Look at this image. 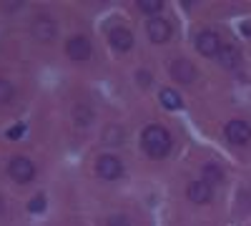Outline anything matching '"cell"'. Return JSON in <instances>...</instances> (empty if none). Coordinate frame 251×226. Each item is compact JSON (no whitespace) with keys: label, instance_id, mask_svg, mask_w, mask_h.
Masks as SVG:
<instances>
[{"label":"cell","instance_id":"5bb4252c","mask_svg":"<svg viewBox=\"0 0 251 226\" xmlns=\"http://www.w3.org/2000/svg\"><path fill=\"white\" fill-rule=\"evenodd\" d=\"M158 98H161L163 108H169V111H176V108H181V96H178L174 88H163Z\"/></svg>","mask_w":251,"mask_h":226},{"label":"cell","instance_id":"2e32d148","mask_svg":"<svg viewBox=\"0 0 251 226\" xmlns=\"http://www.w3.org/2000/svg\"><path fill=\"white\" fill-rule=\"evenodd\" d=\"M10 98H13V86L8 80H0V103H10Z\"/></svg>","mask_w":251,"mask_h":226},{"label":"cell","instance_id":"ffe728a7","mask_svg":"<svg viewBox=\"0 0 251 226\" xmlns=\"http://www.w3.org/2000/svg\"><path fill=\"white\" fill-rule=\"evenodd\" d=\"M149 80H151V75L146 73V71H143V73H138V83H141V86H149Z\"/></svg>","mask_w":251,"mask_h":226},{"label":"cell","instance_id":"ac0fdd59","mask_svg":"<svg viewBox=\"0 0 251 226\" xmlns=\"http://www.w3.org/2000/svg\"><path fill=\"white\" fill-rule=\"evenodd\" d=\"M108 226H131V224H128V219H126V216H111L108 219Z\"/></svg>","mask_w":251,"mask_h":226},{"label":"cell","instance_id":"277c9868","mask_svg":"<svg viewBox=\"0 0 251 226\" xmlns=\"http://www.w3.org/2000/svg\"><path fill=\"white\" fill-rule=\"evenodd\" d=\"M96 171H98V176H100V178H106V181H116V178H121V174H123V163H121V158H116V156L106 153V156H100V158H98Z\"/></svg>","mask_w":251,"mask_h":226},{"label":"cell","instance_id":"52a82bcc","mask_svg":"<svg viewBox=\"0 0 251 226\" xmlns=\"http://www.w3.org/2000/svg\"><path fill=\"white\" fill-rule=\"evenodd\" d=\"M66 53H68L71 60H75V63L88 60V58H91V43H88V38H83V35L71 38L68 43H66Z\"/></svg>","mask_w":251,"mask_h":226},{"label":"cell","instance_id":"5b68a950","mask_svg":"<svg viewBox=\"0 0 251 226\" xmlns=\"http://www.w3.org/2000/svg\"><path fill=\"white\" fill-rule=\"evenodd\" d=\"M221 46H224L221 38H219L214 30H203V33H199V38H196V50H199L201 55H206V58L219 55Z\"/></svg>","mask_w":251,"mask_h":226},{"label":"cell","instance_id":"ba28073f","mask_svg":"<svg viewBox=\"0 0 251 226\" xmlns=\"http://www.w3.org/2000/svg\"><path fill=\"white\" fill-rule=\"evenodd\" d=\"M146 30H149L151 43H158V46L171 38V23L163 20V18H151L149 23H146Z\"/></svg>","mask_w":251,"mask_h":226},{"label":"cell","instance_id":"8992f818","mask_svg":"<svg viewBox=\"0 0 251 226\" xmlns=\"http://www.w3.org/2000/svg\"><path fill=\"white\" fill-rule=\"evenodd\" d=\"M226 138H228V143H234V146H244L251 138V126L246 121H228L226 123Z\"/></svg>","mask_w":251,"mask_h":226},{"label":"cell","instance_id":"7a4b0ae2","mask_svg":"<svg viewBox=\"0 0 251 226\" xmlns=\"http://www.w3.org/2000/svg\"><path fill=\"white\" fill-rule=\"evenodd\" d=\"M8 174H10V178H13L15 183H28V181H33V176H35V166H33L30 158L18 156V158L10 161Z\"/></svg>","mask_w":251,"mask_h":226},{"label":"cell","instance_id":"d6986e66","mask_svg":"<svg viewBox=\"0 0 251 226\" xmlns=\"http://www.w3.org/2000/svg\"><path fill=\"white\" fill-rule=\"evenodd\" d=\"M25 133V126H13L10 131H8V138H20Z\"/></svg>","mask_w":251,"mask_h":226},{"label":"cell","instance_id":"7402d4cb","mask_svg":"<svg viewBox=\"0 0 251 226\" xmlns=\"http://www.w3.org/2000/svg\"><path fill=\"white\" fill-rule=\"evenodd\" d=\"M0 214H3V199H0Z\"/></svg>","mask_w":251,"mask_h":226},{"label":"cell","instance_id":"7c38bea8","mask_svg":"<svg viewBox=\"0 0 251 226\" xmlns=\"http://www.w3.org/2000/svg\"><path fill=\"white\" fill-rule=\"evenodd\" d=\"M216 60H219L221 68L234 71V68H239V63H241V50L234 48V46H226V43H224L221 50H219V55H216Z\"/></svg>","mask_w":251,"mask_h":226},{"label":"cell","instance_id":"9a60e30c","mask_svg":"<svg viewBox=\"0 0 251 226\" xmlns=\"http://www.w3.org/2000/svg\"><path fill=\"white\" fill-rule=\"evenodd\" d=\"M138 8L146 15H156V13L163 10V3H161V0H138Z\"/></svg>","mask_w":251,"mask_h":226},{"label":"cell","instance_id":"e0dca14e","mask_svg":"<svg viewBox=\"0 0 251 226\" xmlns=\"http://www.w3.org/2000/svg\"><path fill=\"white\" fill-rule=\"evenodd\" d=\"M28 209H30L33 214H35V211H43V209H46V199H43V196H35V199L30 201Z\"/></svg>","mask_w":251,"mask_h":226},{"label":"cell","instance_id":"8fae6325","mask_svg":"<svg viewBox=\"0 0 251 226\" xmlns=\"http://www.w3.org/2000/svg\"><path fill=\"white\" fill-rule=\"evenodd\" d=\"M108 40H111V46L116 48V50H121V53H126V50H131L133 48V33L128 30V28H113L111 33H108Z\"/></svg>","mask_w":251,"mask_h":226},{"label":"cell","instance_id":"44dd1931","mask_svg":"<svg viewBox=\"0 0 251 226\" xmlns=\"http://www.w3.org/2000/svg\"><path fill=\"white\" fill-rule=\"evenodd\" d=\"M244 33H246V35H251V23H249V25H244Z\"/></svg>","mask_w":251,"mask_h":226},{"label":"cell","instance_id":"6da1fadb","mask_svg":"<svg viewBox=\"0 0 251 226\" xmlns=\"http://www.w3.org/2000/svg\"><path fill=\"white\" fill-rule=\"evenodd\" d=\"M171 133L166 131L163 126H149L143 131V138H141V146L143 151L149 153L151 158H163V156H169L171 151Z\"/></svg>","mask_w":251,"mask_h":226},{"label":"cell","instance_id":"30bf717a","mask_svg":"<svg viewBox=\"0 0 251 226\" xmlns=\"http://www.w3.org/2000/svg\"><path fill=\"white\" fill-rule=\"evenodd\" d=\"M171 75H174V80L176 83H194L196 80V68H194V63H188V60H174L171 63Z\"/></svg>","mask_w":251,"mask_h":226},{"label":"cell","instance_id":"9c48e42d","mask_svg":"<svg viewBox=\"0 0 251 226\" xmlns=\"http://www.w3.org/2000/svg\"><path fill=\"white\" fill-rule=\"evenodd\" d=\"M188 201H194V203H208L214 196V186H208V183L201 178V181H191L188 183V191H186Z\"/></svg>","mask_w":251,"mask_h":226},{"label":"cell","instance_id":"3957f363","mask_svg":"<svg viewBox=\"0 0 251 226\" xmlns=\"http://www.w3.org/2000/svg\"><path fill=\"white\" fill-rule=\"evenodd\" d=\"M30 33H33V38H35V40H40V43H53L58 28H55V23H53V18L40 15V18H35V20H33Z\"/></svg>","mask_w":251,"mask_h":226},{"label":"cell","instance_id":"4fadbf2b","mask_svg":"<svg viewBox=\"0 0 251 226\" xmlns=\"http://www.w3.org/2000/svg\"><path fill=\"white\" fill-rule=\"evenodd\" d=\"M203 181L208 183V186H216V183H221V181H224L221 166H216V163H206V166H203Z\"/></svg>","mask_w":251,"mask_h":226}]
</instances>
